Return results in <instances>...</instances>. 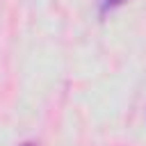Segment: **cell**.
I'll use <instances>...</instances> for the list:
<instances>
[{"mask_svg":"<svg viewBox=\"0 0 146 146\" xmlns=\"http://www.w3.org/2000/svg\"><path fill=\"white\" fill-rule=\"evenodd\" d=\"M123 2H128V0H98V9H100V14H107L116 7H121Z\"/></svg>","mask_w":146,"mask_h":146,"instance_id":"1","label":"cell"},{"mask_svg":"<svg viewBox=\"0 0 146 146\" xmlns=\"http://www.w3.org/2000/svg\"><path fill=\"white\" fill-rule=\"evenodd\" d=\"M21 146H34V144H21Z\"/></svg>","mask_w":146,"mask_h":146,"instance_id":"2","label":"cell"}]
</instances>
